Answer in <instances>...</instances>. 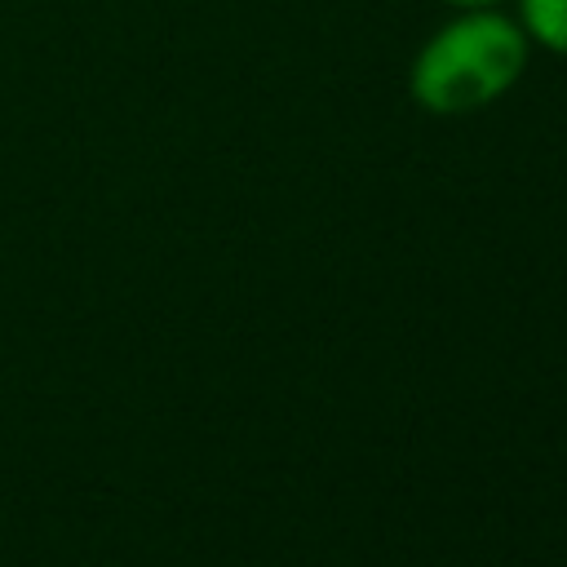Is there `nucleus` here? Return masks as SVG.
<instances>
[{
    "label": "nucleus",
    "mask_w": 567,
    "mask_h": 567,
    "mask_svg": "<svg viewBox=\"0 0 567 567\" xmlns=\"http://www.w3.org/2000/svg\"><path fill=\"white\" fill-rule=\"evenodd\" d=\"M527 66V31L492 9L447 22L412 62V97L434 115H461L496 102Z\"/></svg>",
    "instance_id": "nucleus-1"
},
{
    "label": "nucleus",
    "mask_w": 567,
    "mask_h": 567,
    "mask_svg": "<svg viewBox=\"0 0 567 567\" xmlns=\"http://www.w3.org/2000/svg\"><path fill=\"white\" fill-rule=\"evenodd\" d=\"M447 4H456V9H492L501 0H447Z\"/></svg>",
    "instance_id": "nucleus-3"
},
{
    "label": "nucleus",
    "mask_w": 567,
    "mask_h": 567,
    "mask_svg": "<svg viewBox=\"0 0 567 567\" xmlns=\"http://www.w3.org/2000/svg\"><path fill=\"white\" fill-rule=\"evenodd\" d=\"M523 27L554 53H567V0H518Z\"/></svg>",
    "instance_id": "nucleus-2"
}]
</instances>
